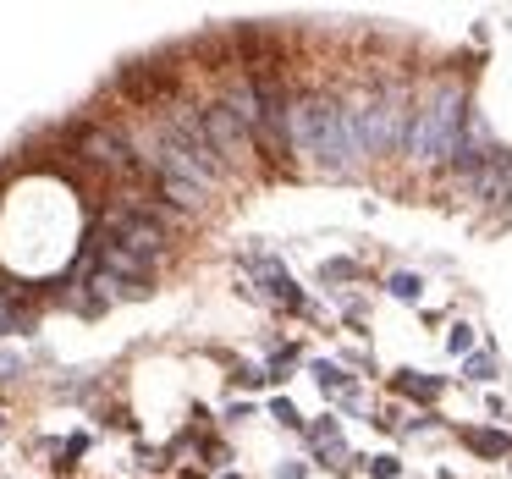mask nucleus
<instances>
[{
  "instance_id": "1",
  "label": "nucleus",
  "mask_w": 512,
  "mask_h": 479,
  "mask_svg": "<svg viewBox=\"0 0 512 479\" xmlns=\"http://www.w3.org/2000/svg\"><path fill=\"white\" fill-rule=\"evenodd\" d=\"M463 122H468V100H463V89L457 83H441V89L430 94V100L413 111V127H408V155L419 160V166H441L446 155H452V144H457V133H463Z\"/></svg>"
},
{
  "instance_id": "2",
  "label": "nucleus",
  "mask_w": 512,
  "mask_h": 479,
  "mask_svg": "<svg viewBox=\"0 0 512 479\" xmlns=\"http://www.w3.org/2000/svg\"><path fill=\"white\" fill-rule=\"evenodd\" d=\"M353 116H358V138H364L369 155H386V149L408 144L413 111H408V94H402L397 83H386V89L369 100V111H353Z\"/></svg>"
},
{
  "instance_id": "3",
  "label": "nucleus",
  "mask_w": 512,
  "mask_h": 479,
  "mask_svg": "<svg viewBox=\"0 0 512 479\" xmlns=\"http://www.w3.org/2000/svg\"><path fill=\"white\" fill-rule=\"evenodd\" d=\"M204 133H210V144H215V155L221 160H237L248 149V127L232 116V105H204Z\"/></svg>"
},
{
  "instance_id": "4",
  "label": "nucleus",
  "mask_w": 512,
  "mask_h": 479,
  "mask_svg": "<svg viewBox=\"0 0 512 479\" xmlns=\"http://www.w3.org/2000/svg\"><path fill=\"white\" fill-rule=\"evenodd\" d=\"M78 149L94 160V166H105V171H127V166H133V149H127V138L116 133V127H89V133L78 138Z\"/></svg>"
},
{
  "instance_id": "5",
  "label": "nucleus",
  "mask_w": 512,
  "mask_h": 479,
  "mask_svg": "<svg viewBox=\"0 0 512 479\" xmlns=\"http://www.w3.org/2000/svg\"><path fill=\"white\" fill-rule=\"evenodd\" d=\"M248 270H254V276L259 281H265V292H270V303H281V309H298V287H292V276H287V270H281L276 265V259H265V254H254V265H248Z\"/></svg>"
},
{
  "instance_id": "6",
  "label": "nucleus",
  "mask_w": 512,
  "mask_h": 479,
  "mask_svg": "<svg viewBox=\"0 0 512 479\" xmlns=\"http://www.w3.org/2000/svg\"><path fill=\"white\" fill-rule=\"evenodd\" d=\"M160 199H166L171 210L193 215V210H204V204H210V188H204V182H193V177H160Z\"/></svg>"
},
{
  "instance_id": "7",
  "label": "nucleus",
  "mask_w": 512,
  "mask_h": 479,
  "mask_svg": "<svg viewBox=\"0 0 512 479\" xmlns=\"http://www.w3.org/2000/svg\"><path fill=\"white\" fill-rule=\"evenodd\" d=\"M468 446H474V452H485V457H501V452H507V435H490V430H474V435H468Z\"/></svg>"
},
{
  "instance_id": "8",
  "label": "nucleus",
  "mask_w": 512,
  "mask_h": 479,
  "mask_svg": "<svg viewBox=\"0 0 512 479\" xmlns=\"http://www.w3.org/2000/svg\"><path fill=\"white\" fill-rule=\"evenodd\" d=\"M402 391H408V397H419V402H435V397H441V380H419V375H402Z\"/></svg>"
},
{
  "instance_id": "9",
  "label": "nucleus",
  "mask_w": 512,
  "mask_h": 479,
  "mask_svg": "<svg viewBox=\"0 0 512 479\" xmlns=\"http://www.w3.org/2000/svg\"><path fill=\"white\" fill-rule=\"evenodd\" d=\"M463 375H468V380H496V358H490V353H474V358L463 364Z\"/></svg>"
},
{
  "instance_id": "10",
  "label": "nucleus",
  "mask_w": 512,
  "mask_h": 479,
  "mask_svg": "<svg viewBox=\"0 0 512 479\" xmlns=\"http://www.w3.org/2000/svg\"><path fill=\"white\" fill-rule=\"evenodd\" d=\"M314 380H320L325 391H342V386H347V375H342L336 364H314Z\"/></svg>"
},
{
  "instance_id": "11",
  "label": "nucleus",
  "mask_w": 512,
  "mask_h": 479,
  "mask_svg": "<svg viewBox=\"0 0 512 479\" xmlns=\"http://www.w3.org/2000/svg\"><path fill=\"white\" fill-rule=\"evenodd\" d=\"M391 298H419V276H391Z\"/></svg>"
},
{
  "instance_id": "12",
  "label": "nucleus",
  "mask_w": 512,
  "mask_h": 479,
  "mask_svg": "<svg viewBox=\"0 0 512 479\" xmlns=\"http://www.w3.org/2000/svg\"><path fill=\"white\" fill-rule=\"evenodd\" d=\"M468 347H474V331H468V325H457V331H452V353H468Z\"/></svg>"
},
{
  "instance_id": "13",
  "label": "nucleus",
  "mask_w": 512,
  "mask_h": 479,
  "mask_svg": "<svg viewBox=\"0 0 512 479\" xmlns=\"http://www.w3.org/2000/svg\"><path fill=\"white\" fill-rule=\"evenodd\" d=\"M276 419H281V424H303V419H298V408H292V402H276Z\"/></svg>"
},
{
  "instance_id": "14",
  "label": "nucleus",
  "mask_w": 512,
  "mask_h": 479,
  "mask_svg": "<svg viewBox=\"0 0 512 479\" xmlns=\"http://www.w3.org/2000/svg\"><path fill=\"white\" fill-rule=\"evenodd\" d=\"M276 479H303V463H281V468H276Z\"/></svg>"
},
{
  "instance_id": "15",
  "label": "nucleus",
  "mask_w": 512,
  "mask_h": 479,
  "mask_svg": "<svg viewBox=\"0 0 512 479\" xmlns=\"http://www.w3.org/2000/svg\"><path fill=\"white\" fill-rule=\"evenodd\" d=\"M0 419H6V413H0Z\"/></svg>"
}]
</instances>
